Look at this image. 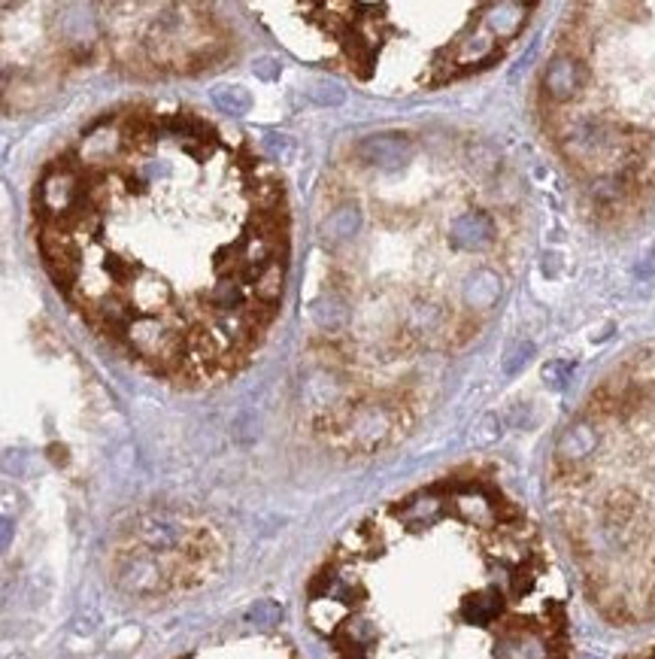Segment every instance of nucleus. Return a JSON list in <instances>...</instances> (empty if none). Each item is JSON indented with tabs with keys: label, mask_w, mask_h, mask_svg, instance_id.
Masks as SVG:
<instances>
[{
	"label": "nucleus",
	"mask_w": 655,
	"mask_h": 659,
	"mask_svg": "<svg viewBox=\"0 0 655 659\" xmlns=\"http://www.w3.org/2000/svg\"><path fill=\"white\" fill-rule=\"evenodd\" d=\"M173 556L152 553L146 547H131L118 556L116 563V583L118 590L131 593V595H158L173 583Z\"/></svg>",
	"instance_id": "1"
},
{
	"label": "nucleus",
	"mask_w": 655,
	"mask_h": 659,
	"mask_svg": "<svg viewBox=\"0 0 655 659\" xmlns=\"http://www.w3.org/2000/svg\"><path fill=\"white\" fill-rule=\"evenodd\" d=\"M188 541H191L188 522H182L179 517H173V513L152 511L136 520V544L152 550V553L176 556L188 547Z\"/></svg>",
	"instance_id": "2"
},
{
	"label": "nucleus",
	"mask_w": 655,
	"mask_h": 659,
	"mask_svg": "<svg viewBox=\"0 0 655 659\" xmlns=\"http://www.w3.org/2000/svg\"><path fill=\"white\" fill-rule=\"evenodd\" d=\"M358 158L379 170H400L413 158V143L407 134H373L358 143Z\"/></svg>",
	"instance_id": "3"
},
{
	"label": "nucleus",
	"mask_w": 655,
	"mask_h": 659,
	"mask_svg": "<svg viewBox=\"0 0 655 659\" xmlns=\"http://www.w3.org/2000/svg\"><path fill=\"white\" fill-rule=\"evenodd\" d=\"M582 83H586V74H582V65L573 56H555L546 67L543 76V92L552 97V101H570L573 95L579 92Z\"/></svg>",
	"instance_id": "4"
},
{
	"label": "nucleus",
	"mask_w": 655,
	"mask_h": 659,
	"mask_svg": "<svg viewBox=\"0 0 655 659\" xmlns=\"http://www.w3.org/2000/svg\"><path fill=\"white\" fill-rule=\"evenodd\" d=\"M449 238H452V247H458L464 252H479L495 238V222H491L489 213H479V210L461 213L458 219L452 222Z\"/></svg>",
	"instance_id": "5"
},
{
	"label": "nucleus",
	"mask_w": 655,
	"mask_h": 659,
	"mask_svg": "<svg viewBox=\"0 0 655 659\" xmlns=\"http://www.w3.org/2000/svg\"><path fill=\"white\" fill-rule=\"evenodd\" d=\"M598 444H600L598 429L591 426L589 420H579V422H573V426L559 438V447H555V453H559L561 462L577 465V462H586V459L598 450Z\"/></svg>",
	"instance_id": "6"
},
{
	"label": "nucleus",
	"mask_w": 655,
	"mask_h": 659,
	"mask_svg": "<svg viewBox=\"0 0 655 659\" xmlns=\"http://www.w3.org/2000/svg\"><path fill=\"white\" fill-rule=\"evenodd\" d=\"M495 659H552V650L537 632H507L495 641Z\"/></svg>",
	"instance_id": "7"
},
{
	"label": "nucleus",
	"mask_w": 655,
	"mask_h": 659,
	"mask_svg": "<svg viewBox=\"0 0 655 659\" xmlns=\"http://www.w3.org/2000/svg\"><path fill=\"white\" fill-rule=\"evenodd\" d=\"M443 511H446V502L440 492H418L407 504H400L398 517L404 520L407 529L422 532V529H431L434 522L443 517Z\"/></svg>",
	"instance_id": "8"
},
{
	"label": "nucleus",
	"mask_w": 655,
	"mask_h": 659,
	"mask_svg": "<svg viewBox=\"0 0 655 659\" xmlns=\"http://www.w3.org/2000/svg\"><path fill=\"white\" fill-rule=\"evenodd\" d=\"M500 611H504V595H500L498 586L477 590L461 602V617L470 626H489L500 617Z\"/></svg>",
	"instance_id": "9"
},
{
	"label": "nucleus",
	"mask_w": 655,
	"mask_h": 659,
	"mask_svg": "<svg viewBox=\"0 0 655 659\" xmlns=\"http://www.w3.org/2000/svg\"><path fill=\"white\" fill-rule=\"evenodd\" d=\"M500 298V277L495 270L479 268L464 279V307L468 310H489Z\"/></svg>",
	"instance_id": "10"
},
{
	"label": "nucleus",
	"mask_w": 655,
	"mask_h": 659,
	"mask_svg": "<svg viewBox=\"0 0 655 659\" xmlns=\"http://www.w3.org/2000/svg\"><path fill=\"white\" fill-rule=\"evenodd\" d=\"M528 6L522 4H491L486 10V28L491 31V37H513L522 28Z\"/></svg>",
	"instance_id": "11"
},
{
	"label": "nucleus",
	"mask_w": 655,
	"mask_h": 659,
	"mask_svg": "<svg viewBox=\"0 0 655 659\" xmlns=\"http://www.w3.org/2000/svg\"><path fill=\"white\" fill-rule=\"evenodd\" d=\"M452 504L464 520L473 522V526H489V522L495 520V504L489 502V495L482 490H461L452 499Z\"/></svg>",
	"instance_id": "12"
},
{
	"label": "nucleus",
	"mask_w": 655,
	"mask_h": 659,
	"mask_svg": "<svg viewBox=\"0 0 655 659\" xmlns=\"http://www.w3.org/2000/svg\"><path fill=\"white\" fill-rule=\"evenodd\" d=\"M358 228H361L358 207L346 204V207H340V210H334L331 216H328V222L322 225V234L328 240H349L358 234Z\"/></svg>",
	"instance_id": "13"
},
{
	"label": "nucleus",
	"mask_w": 655,
	"mask_h": 659,
	"mask_svg": "<svg viewBox=\"0 0 655 659\" xmlns=\"http://www.w3.org/2000/svg\"><path fill=\"white\" fill-rule=\"evenodd\" d=\"M213 104L227 116H246L252 110V95L240 86H216Z\"/></svg>",
	"instance_id": "14"
},
{
	"label": "nucleus",
	"mask_w": 655,
	"mask_h": 659,
	"mask_svg": "<svg viewBox=\"0 0 655 659\" xmlns=\"http://www.w3.org/2000/svg\"><path fill=\"white\" fill-rule=\"evenodd\" d=\"M246 623L255 629H273L282 623V604L273 599H261L255 602L249 611H246Z\"/></svg>",
	"instance_id": "15"
},
{
	"label": "nucleus",
	"mask_w": 655,
	"mask_h": 659,
	"mask_svg": "<svg viewBox=\"0 0 655 659\" xmlns=\"http://www.w3.org/2000/svg\"><path fill=\"white\" fill-rule=\"evenodd\" d=\"M313 316H316V322L322 325V329H328V331H337L343 325V319H346L343 307L337 304L334 298H322V301H316Z\"/></svg>",
	"instance_id": "16"
},
{
	"label": "nucleus",
	"mask_w": 655,
	"mask_h": 659,
	"mask_svg": "<svg viewBox=\"0 0 655 659\" xmlns=\"http://www.w3.org/2000/svg\"><path fill=\"white\" fill-rule=\"evenodd\" d=\"M264 149H267V156L273 161H279V165L295 158V140L286 137V134H267V137H264Z\"/></svg>",
	"instance_id": "17"
},
{
	"label": "nucleus",
	"mask_w": 655,
	"mask_h": 659,
	"mask_svg": "<svg viewBox=\"0 0 655 659\" xmlns=\"http://www.w3.org/2000/svg\"><path fill=\"white\" fill-rule=\"evenodd\" d=\"M531 359H534V344H528V340H519V344L504 356V371H507V374H519L528 362H531Z\"/></svg>",
	"instance_id": "18"
},
{
	"label": "nucleus",
	"mask_w": 655,
	"mask_h": 659,
	"mask_svg": "<svg viewBox=\"0 0 655 659\" xmlns=\"http://www.w3.org/2000/svg\"><path fill=\"white\" fill-rule=\"evenodd\" d=\"M309 97H313L316 104H343V97H346V92L337 83H331V79H322V83H318L313 92H309Z\"/></svg>",
	"instance_id": "19"
},
{
	"label": "nucleus",
	"mask_w": 655,
	"mask_h": 659,
	"mask_svg": "<svg viewBox=\"0 0 655 659\" xmlns=\"http://www.w3.org/2000/svg\"><path fill=\"white\" fill-rule=\"evenodd\" d=\"M570 374H573V365L568 362H561V359H555V362H549L543 368V383H549V386H568L570 383Z\"/></svg>",
	"instance_id": "20"
},
{
	"label": "nucleus",
	"mask_w": 655,
	"mask_h": 659,
	"mask_svg": "<svg viewBox=\"0 0 655 659\" xmlns=\"http://www.w3.org/2000/svg\"><path fill=\"white\" fill-rule=\"evenodd\" d=\"M255 76L258 79H277L279 76V61L277 58H258L255 61Z\"/></svg>",
	"instance_id": "21"
},
{
	"label": "nucleus",
	"mask_w": 655,
	"mask_h": 659,
	"mask_svg": "<svg viewBox=\"0 0 655 659\" xmlns=\"http://www.w3.org/2000/svg\"><path fill=\"white\" fill-rule=\"evenodd\" d=\"M13 535H15L13 520L0 513V553H4V550H9V544H13Z\"/></svg>",
	"instance_id": "22"
},
{
	"label": "nucleus",
	"mask_w": 655,
	"mask_h": 659,
	"mask_svg": "<svg viewBox=\"0 0 655 659\" xmlns=\"http://www.w3.org/2000/svg\"><path fill=\"white\" fill-rule=\"evenodd\" d=\"M634 274H637V277H652V274H655V249L646 252V256L640 259V265L634 268Z\"/></svg>",
	"instance_id": "23"
}]
</instances>
